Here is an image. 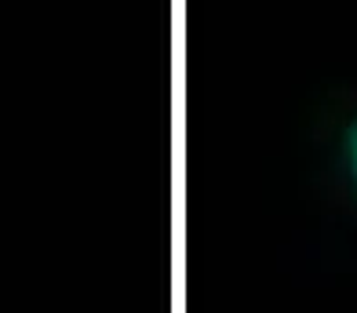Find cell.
I'll return each mask as SVG.
<instances>
[{
  "instance_id": "obj_1",
  "label": "cell",
  "mask_w": 357,
  "mask_h": 313,
  "mask_svg": "<svg viewBox=\"0 0 357 313\" xmlns=\"http://www.w3.org/2000/svg\"><path fill=\"white\" fill-rule=\"evenodd\" d=\"M335 168L347 197L357 204V109H350L335 131Z\"/></svg>"
}]
</instances>
